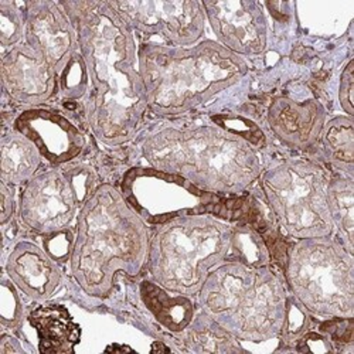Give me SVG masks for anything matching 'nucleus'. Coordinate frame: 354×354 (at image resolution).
I'll list each match as a JSON object with an SVG mask.
<instances>
[{
  "mask_svg": "<svg viewBox=\"0 0 354 354\" xmlns=\"http://www.w3.org/2000/svg\"><path fill=\"white\" fill-rule=\"evenodd\" d=\"M74 23L93 93L86 121L98 140L120 146L133 139L147 109L132 28L108 0L60 2Z\"/></svg>",
  "mask_w": 354,
  "mask_h": 354,
  "instance_id": "f257e3e1",
  "label": "nucleus"
},
{
  "mask_svg": "<svg viewBox=\"0 0 354 354\" xmlns=\"http://www.w3.org/2000/svg\"><path fill=\"white\" fill-rule=\"evenodd\" d=\"M149 241L145 220L125 196L111 185H100L78 213L71 274L86 295L108 298L118 272H142Z\"/></svg>",
  "mask_w": 354,
  "mask_h": 354,
  "instance_id": "f03ea898",
  "label": "nucleus"
},
{
  "mask_svg": "<svg viewBox=\"0 0 354 354\" xmlns=\"http://www.w3.org/2000/svg\"><path fill=\"white\" fill-rule=\"evenodd\" d=\"M147 108L159 116L182 115L241 81L248 64L218 41L193 47L145 44L138 51Z\"/></svg>",
  "mask_w": 354,
  "mask_h": 354,
  "instance_id": "7ed1b4c3",
  "label": "nucleus"
},
{
  "mask_svg": "<svg viewBox=\"0 0 354 354\" xmlns=\"http://www.w3.org/2000/svg\"><path fill=\"white\" fill-rule=\"evenodd\" d=\"M142 153L153 169L213 194H240L262 171L251 143L217 127L162 129L145 140Z\"/></svg>",
  "mask_w": 354,
  "mask_h": 354,
  "instance_id": "20e7f679",
  "label": "nucleus"
},
{
  "mask_svg": "<svg viewBox=\"0 0 354 354\" xmlns=\"http://www.w3.org/2000/svg\"><path fill=\"white\" fill-rule=\"evenodd\" d=\"M288 295L268 265L227 261L214 268L198 292L203 312L235 339L261 343L281 335Z\"/></svg>",
  "mask_w": 354,
  "mask_h": 354,
  "instance_id": "39448f33",
  "label": "nucleus"
},
{
  "mask_svg": "<svg viewBox=\"0 0 354 354\" xmlns=\"http://www.w3.org/2000/svg\"><path fill=\"white\" fill-rule=\"evenodd\" d=\"M235 234L237 228L209 214L167 220L152 234L147 270L169 292L194 297L218 265L239 261Z\"/></svg>",
  "mask_w": 354,
  "mask_h": 354,
  "instance_id": "423d86ee",
  "label": "nucleus"
},
{
  "mask_svg": "<svg viewBox=\"0 0 354 354\" xmlns=\"http://www.w3.org/2000/svg\"><path fill=\"white\" fill-rule=\"evenodd\" d=\"M286 281L308 312L323 317L354 316V259L329 237L298 240L286 262Z\"/></svg>",
  "mask_w": 354,
  "mask_h": 354,
  "instance_id": "0eeeda50",
  "label": "nucleus"
},
{
  "mask_svg": "<svg viewBox=\"0 0 354 354\" xmlns=\"http://www.w3.org/2000/svg\"><path fill=\"white\" fill-rule=\"evenodd\" d=\"M261 187L286 234L297 240L329 237L335 225L324 170L306 160H288L261 177Z\"/></svg>",
  "mask_w": 354,
  "mask_h": 354,
  "instance_id": "6e6552de",
  "label": "nucleus"
},
{
  "mask_svg": "<svg viewBox=\"0 0 354 354\" xmlns=\"http://www.w3.org/2000/svg\"><path fill=\"white\" fill-rule=\"evenodd\" d=\"M122 192L135 212L155 225L182 216L207 214L218 205L213 193L153 167L129 170L124 177Z\"/></svg>",
  "mask_w": 354,
  "mask_h": 354,
  "instance_id": "1a4fd4ad",
  "label": "nucleus"
},
{
  "mask_svg": "<svg viewBox=\"0 0 354 354\" xmlns=\"http://www.w3.org/2000/svg\"><path fill=\"white\" fill-rule=\"evenodd\" d=\"M109 6L132 28L187 47L204 35L205 15L197 0H108Z\"/></svg>",
  "mask_w": 354,
  "mask_h": 354,
  "instance_id": "9d476101",
  "label": "nucleus"
},
{
  "mask_svg": "<svg viewBox=\"0 0 354 354\" xmlns=\"http://www.w3.org/2000/svg\"><path fill=\"white\" fill-rule=\"evenodd\" d=\"M78 207L80 203L64 170H48L26 183L19 214L26 227L48 235L67 228Z\"/></svg>",
  "mask_w": 354,
  "mask_h": 354,
  "instance_id": "9b49d317",
  "label": "nucleus"
},
{
  "mask_svg": "<svg viewBox=\"0 0 354 354\" xmlns=\"http://www.w3.org/2000/svg\"><path fill=\"white\" fill-rule=\"evenodd\" d=\"M205 17L221 46L237 55H258L267 48L268 23L255 0H204Z\"/></svg>",
  "mask_w": 354,
  "mask_h": 354,
  "instance_id": "f8f14e48",
  "label": "nucleus"
},
{
  "mask_svg": "<svg viewBox=\"0 0 354 354\" xmlns=\"http://www.w3.org/2000/svg\"><path fill=\"white\" fill-rule=\"evenodd\" d=\"M26 44L41 53L60 74L74 53L80 50L74 23L60 3L32 0L24 3Z\"/></svg>",
  "mask_w": 354,
  "mask_h": 354,
  "instance_id": "ddd939ff",
  "label": "nucleus"
},
{
  "mask_svg": "<svg viewBox=\"0 0 354 354\" xmlns=\"http://www.w3.org/2000/svg\"><path fill=\"white\" fill-rule=\"evenodd\" d=\"M2 82L6 94L24 105L44 104L60 91L53 66L26 43L15 46L3 55Z\"/></svg>",
  "mask_w": 354,
  "mask_h": 354,
  "instance_id": "4468645a",
  "label": "nucleus"
},
{
  "mask_svg": "<svg viewBox=\"0 0 354 354\" xmlns=\"http://www.w3.org/2000/svg\"><path fill=\"white\" fill-rule=\"evenodd\" d=\"M15 131L30 139L43 159L64 165L80 156L85 147L84 135L63 113L50 109H27L15 121Z\"/></svg>",
  "mask_w": 354,
  "mask_h": 354,
  "instance_id": "2eb2a0df",
  "label": "nucleus"
},
{
  "mask_svg": "<svg viewBox=\"0 0 354 354\" xmlns=\"http://www.w3.org/2000/svg\"><path fill=\"white\" fill-rule=\"evenodd\" d=\"M268 124L281 142L293 149L306 151L322 136L326 109L317 100L298 102L277 97L268 109Z\"/></svg>",
  "mask_w": 354,
  "mask_h": 354,
  "instance_id": "dca6fc26",
  "label": "nucleus"
},
{
  "mask_svg": "<svg viewBox=\"0 0 354 354\" xmlns=\"http://www.w3.org/2000/svg\"><path fill=\"white\" fill-rule=\"evenodd\" d=\"M6 272L24 295L37 302L47 301L63 279L57 261L28 241L15 245L6 262Z\"/></svg>",
  "mask_w": 354,
  "mask_h": 354,
  "instance_id": "f3484780",
  "label": "nucleus"
},
{
  "mask_svg": "<svg viewBox=\"0 0 354 354\" xmlns=\"http://www.w3.org/2000/svg\"><path fill=\"white\" fill-rule=\"evenodd\" d=\"M37 330L40 353H74L81 340V328L63 305L39 306L28 315Z\"/></svg>",
  "mask_w": 354,
  "mask_h": 354,
  "instance_id": "a211bd4d",
  "label": "nucleus"
},
{
  "mask_svg": "<svg viewBox=\"0 0 354 354\" xmlns=\"http://www.w3.org/2000/svg\"><path fill=\"white\" fill-rule=\"evenodd\" d=\"M140 298L155 319L173 333H182L194 319V304L186 295L176 297L155 281L140 283Z\"/></svg>",
  "mask_w": 354,
  "mask_h": 354,
  "instance_id": "6ab92c4d",
  "label": "nucleus"
},
{
  "mask_svg": "<svg viewBox=\"0 0 354 354\" xmlns=\"http://www.w3.org/2000/svg\"><path fill=\"white\" fill-rule=\"evenodd\" d=\"M41 153L37 146L17 131L2 138L0 156V179L10 186L30 182L41 165Z\"/></svg>",
  "mask_w": 354,
  "mask_h": 354,
  "instance_id": "aec40b11",
  "label": "nucleus"
},
{
  "mask_svg": "<svg viewBox=\"0 0 354 354\" xmlns=\"http://www.w3.org/2000/svg\"><path fill=\"white\" fill-rule=\"evenodd\" d=\"M231 333L203 312L185 329L183 342L190 351L196 353H239L244 348Z\"/></svg>",
  "mask_w": 354,
  "mask_h": 354,
  "instance_id": "412c9836",
  "label": "nucleus"
},
{
  "mask_svg": "<svg viewBox=\"0 0 354 354\" xmlns=\"http://www.w3.org/2000/svg\"><path fill=\"white\" fill-rule=\"evenodd\" d=\"M328 205L335 228L339 230L342 244L354 251V183L351 177H337L328 183Z\"/></svg>",
  "mask_w": 354,
  "mask_h": 354,
  "instance_id": "4be33fe9",
  "label": "nucleus"
},
{
  "mask_svg": "<svg viewBox=\"0 0 354 354\" xmlns=\"http://www.w3.org/2000/svg\"><path fill=\"white\" fill-rule=\"evenodd\" d=\"M322 140L330 158L351 171L354 160V122L353 116H336L324 124Z\"/></svg>",
  "mask_w": 354,
  "mask_h": 354,
  "instance_id": "5701e85b",
  "label": "nucleus"
},
{
  "mask_svg": "<svg viewBox=\"0 0 354 354\" xmlns=\"http://www.w3.org/2000/svg\"><path fill=\"white\" fill-rule=\"evenodd\" d=\"M88 82H90V75H88L84 57L78 50L73 54L62 73L58 74V88H60L63 97L68 100H78L85 95Z\"/></svg>",
  "mask_w": 354,
  "mask_h": 354,
  "instance_id": "b1692460",
  "label": "nucleus"
},
{
  "mask_svg": "<svg viewBox=\"0 0 354 354\" xmlns=\"http://www.w3.org/2000/svg\"><path fill=\"white\" fill-rule=\"evenodd\" d=\"M26 33V13L12 0H0V43L3 48L15 47Z\"/></svg>",
  "mask_w": 354,
  "mask_h": 354,
  "instance_id": "393cba45",
  "label": "nucleus"
},
{
  "mask_svg": "<svg viewBox=\"0 0 354 354\" xmlns=\"http://www.w3.org/2000/svg\"><path fill=\"white\" fill-rule=\"evenodd\" d=\"M308 310L293 297H288L286 301V313L281 335L288 344L297 342L302 337L309 329Z\"/></svg>",
  "mask_w": 354,
  "mask_h": 354,
  "instance_id": "a878e982",
  "label": "nucleus"
},
{
  "mask_svg": "<svg viewBox=\"0 0 354 354\" xmlns=\"http://www.w3.org/2000/svg\"><path fill=\"white\" fill-rule=\"evenodd\" d=\"M23 319V306L13 281L2 278L0 292V320L5 328L16 329Z\"/></svg>",
  "mask_w": 354,
  "mask_h": 354,
  "instance_id": "bb28decb",
  "label": "nucleus"
},
{
  "mask_svg": "<svg viewBox=\"0 0 354 354\" xmlns=\"http://www.w3.org/2000/svg\"><path fill=\"white\" fill-rule=\"evenodd\" d=\"M66 176L68 177V180L75 192L77 200L80 203V207L86 203V200L93 196L95 192L94 185H95V173L90 166L80 165L74 166L70 169L64 170Z\"/></svg>",
  "mask_w": 354,
  "mask_h": 354,
  "instance_id": "cd10ccee",
  "label": "nucleus"
},
{
  "mask_svg": "<svg viewBox=\"0 0 354 354\" xmlns=\"http://www.w3.org/2000/svg\"><path fill=\"white\" fill-rule=\"evenodd\" d=\"M74 234L70 228L44 235V250L57 262H66L71 258L74 247Z\"/></svg>",
  "mask_w": 354,
  "mask_h": 354,
  "instance_id": "c85d7f7f",
  "label": "nucleus"
},
{
  "mask_svg": "<svg viewBox=\"0 0 354 354\" xmlns=\"http://www.w3.org/2000/svg\"><path fill=\"white\" fill-rule=\"evenodd\" d=\"M353 93H354V62L350 60L340 75V86H339V101L343 111L348 116L354 115Z\"/></svg>",
  "mask_w": 354,
  "mask_h": 354,
  "instance_id": "c756f323",
  "label": "nucleus"
},
{
  "mask_svg": "<svg viewBox=\"0 0 354 354\" xmlns=\"http://www.w3.org/2000/svg\"><path fill=\"white\" fill-rule=\"evenodd\" d=\"M0 197H2V216H0V221L5 225L15 213V196L10 185L5 182L0 183Z\"/></svg>",
  "mask_w": 354,
  "mask_h": 354,
  "instance_id": "7c9ffc66",
  "label": "nucleus"
},
{
  "mask_svg": "<svg viewBox=\"0 0 354 354\" xmlns=\"http://www.w3.org/2000/svg\"><path fill=\"white\" fill-rule=\"evenodd\" d=\"M0 354H24V348L16 337L2 335L0 337Z\"/></svg>",
  "mask_w": 354,
  "mask_h": 354,
  "instance_id": "2f4dec72",
  "label": "nucleus"
}]
</instances>
